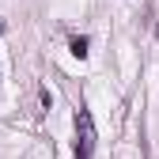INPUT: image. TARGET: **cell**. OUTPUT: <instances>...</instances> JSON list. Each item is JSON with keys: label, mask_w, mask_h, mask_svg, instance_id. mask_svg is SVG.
<instances>
[{"label": "cell", "mask_w": 159, "mask_h": 159, "mask_svg": "<svg viewBox=\"0 0 159 159\" xmlns=\"http://www.w3.org/2000/svg\"><path fill=\"white\" fill-rule=\"evenodd\" d=\"M91 152H95V121H91V114L80 106L76 110V155L91 159Z\"/></svg>", "instance_id": "1"}, {"label": "cell", "mask_w": 159, "mask_h": 159, "mask_svg": "<svg viewBox=\"0 0 159 159\" xmlns=\"http://www.w3.org/2000/svg\"><path fill=\"white\" fill-rule=\"evenodd\" d=\"M68 49H72L76 57H87V38H84V34H80V38H72V42H68Z\"/></svg>", "instance_id": "2"}, {"label": "cell", "mask_w": 159, "mask_h": 159, "mask_svg": "<svg viewBox=\"0 0 159 159\" xmlns=\"http://www.w3.org/2000/svg\"><path fill=\"white\" fill-rule=\"evenodd\" d=\"M4 30H8V23H4V19H0V34H4Z\"/></svg>", "instance_id": "3"}]
</instances>
